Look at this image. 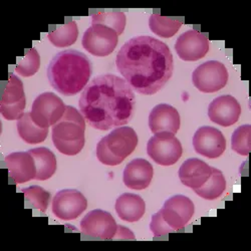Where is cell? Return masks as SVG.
Returning <instances> with one entry per match:
<instances>
[{
	"instance_id": "31",
	"label": "cell",
	"mask_w": 251,
	"mask_h": 251,
	"mask_svg": "<svg viewBox=\"0 0 251 251\" xmlns=\"http://www.w3.org/2000/svg\"><path fill=\"white\" fill-rule=\"evenodd\" d=\"M97 157L100 163L108 166H117L124 161L122 158L115 156L109 150L108 146L103 139H101L97 146Z\"/></svg>"
},
{
	"instance_id": "9",
	"label": "cell",
	"mask_w": 251,
	"mask_h": 251,
	"mask_svg": "<svg viewBox=\"0 0 251 251\" xmlns=\"http://www.w3.org/2000/svg\"><path fill=\"white\" fill-rule=\"evenodd\" d=\"M25 106L24 83L15 75H10L0 101V113L8 121L19 120L25 115Z\"/></svg>"
},
{
	"instance_id": "17",
	"label": "cell",
	"mask_w": 251,
	"mask_h": 251,
	"mask_svg": "<svg viewBox=\"0 0 251 251\" xmlns=\"http://www.w3.org/2000/svg\"><path fill=\"white\" fill-rule=\"evenodd\" d=\"M149 127L154 134L169 132L175 135L180 129V115L168 103L157 104L150 113Z\"/></svg>"
},
{
	"instance_id": "3",
	"label": "cell",
	"mask_w": 251,
	"mask_h": 251,
	"mask_svg": "<svg viewBox=\"0 0 251 251\" xmlns=\"http://www.w3.org/2000/svg\"><path fill=\"white\" fill-rule=\"evenodd\" d=\"M92 73L93 67L89 57L75 50L55 54L48 68V77L51 87L67 97L85 90Z\"/></svg>"
},
{
	"instance_id": "13",
	"label": "cell",
	"mask_w": 251,
	"mask_h": 251,
	"mask_svg": "<svg viewBox=\"0 0 251 251\" xmlns=\"http://www.w3.org/2000/svg\"><path fill=\"white\" fill-rule=\"evenodd\" d=\"M193 147L196 153L209 159H215L224 153L226 140L218 129L204 126L194 134Z\"/></svg>"
},
{
	"instance_id": "12",
	"label": "cell",
	"mask_w": 251,
	"mask_h": 251,
	"mask_svg": "<svg viewBox=\"0 0 251 251\" xmlns=\"http://www.w3.org/2000/svg\"><path fill=\"white\" fill-rule=\"evenodd\" d=\"M161 213L165 221L175 231L183 229L195 212L194 203L184 195H175L164 203Z\"/></svg>"
},
{
	"instance_id": "6",
	"label": "cell",
	"mask_w": 251,
	"mask_h": 251,
	"mask_svg": "<svg viewBox=\"0 0 251 251\" xmlns=\"http://www.w3.org/2000/svg\"><path fill=\"white\" fill-rule=\"evenodd\" d=\"M147 153L155 163L171 166L179 161L183 149L180 141L174 134L162 132L155 134L148 142Z\"/></svg>"
},
{
	"instance_id": "8",
	"label": "cell",
	"mask_w": 251,
	"mask_h": 251,
	"mask_svg": "<svg viewBox=\"0 0 251 251\" xmlns=\"http://www.w3.org/2000/svg\"><path fill=\"white\" fill-rule=\"evenodd\" d=\"M117 32L101 25H94L89 27L82 36L83 49L96 56L103 57L111 54L118 45Z\"/></svg>"
},
{
	"instance_id": "15",
	"label": "cell",
	"mask_w": 251,
	"mask_h": 251,
	"mask_svg": "<svg viewBox=\"0 0 251 251\" xmlns=\"http://www.w3.org/2000/svg\"><path fill=\"white\" fill-rule=\"evenodd\" d=\"M240 115L241 107L238 100L230 95L214 99L208 108L209 119L222 127H229L237 123Z\"/></svg>"
},
{
	"instance_id": "16",
	"label": "cell",
	"mask_w": 251,
	"mask_h": 251,
	"mask_svg": "<svg viewBox=\"0 0 251 251\" xmlns=\"http://www.w3.org/2000/svg\"><path fill=\"white\" fill-rule=\"evenodd\" d=\"M5 164L16 184L28 182L36 177V166L29 152H14L5 157Z\"/></svg>"
},
{
	"instance_id": "10",
	"label": "cell",
	"mask_w": 251,
	"mask_h": 251,
	"mask_svg": "<svg viewBox=\"0 0 251 251\" xmlns=\"http://www.w3.org/2000/svg\"><path fill=\"white\" fill-rule=\"evenodd\" d=\"M80 230L83 234L90 237L111 240L116 236L118 224L111 213L96 209L82 218Z\"/></svg>"
},
{
	"instance_id": "27",
	"label": "cell",
	"mask_w": 251,
	"mask_h": 251,
	"mask_svg": "<svg viewBox=\"0 0 251 251\" xmlns=\"http://www.w3.org/2000/svg\"><path fill=\"white\" fill-rule=\"evenodd\" d=\"M101 25L114 29L118 35H121L126 26V14L121 11L99 12L92 16V25Z\"/></svg>"
},
{
	"instance_id": "25",
	"label": "cell",
	"mask_w": 251,
	"mask_h": 251,
	"mask_svg": "<svg viewBox=\"0 0 251 251\" xmlns=\"http://www.w3.org/2000/svg\"><path fill=\"white\" fill-rule=\"evenodd\" d=\"M149 26L155 34L169 38L178 32L182 26V22L160 14H152L149 19Z\"/></svg>"
},
{
	"instance_id": "22",
	"label": "cell",
	"mask_w": 251,
	"mask_h": 251,
	"mask_svg": "<svg viewBox=\"0 0 251 251\" xmlns=\"http://www.w3.org/2000/svg\"><path fill=\"white\" fill-rule=\"evenodd\" d=\"M35 161L36 177L35 180L45 181L52 177L56 171V158L48 148L40 147L28 151Z\"/></svg>"
},
{
	"instance_id": "23",
	"label": "cell",
	"mask_w": 251,
	"mask_h": 251,
	"mask_svg": "<svg viewBox=\"0 0 251 251\" xmlns=\"http://www.w3.org/2000/svg\"><path fill=\"white\" fill-rule=\"evenodd\" d=\"M17 131L19 137L27 144L43 143L49 134V129L40 128L32 121L29 113H25L17 122Z\"/></svg>"
},
{
	"instance_id": "18",
	"label": "cell",
	"mask_w": 251,
	"mask_h": 251,
	"mask_svg": "<svg viewBox=\"0 0 251 251\" xmlns=\"http://www.w3.org/2000/svg\"><path fill=\"white\" fill-rule=\"evenodd\" d=\"M109 150L117 157L125 160L136 149L138 136L133 128L120 127L102 138Z\"/></svg>"
},
{
	"instance_id": "33",
	"label": "cell",
	"mask_w": 251,
	"mask_h": 251,
	"mask_svg": "<svg viewBox=\"0 0 251 251\" xmlns=\"http://www.w3.org/2000/svg\"><path fill=\"white\" fill-rule=\"evenodd\" d=\"M115 238H123V239H135L134 233L130 229L126 228L125 226L118 225V230Z\"/></svg>"
},
{
	"instance_id": "2",
	"label": "cell",
	"mask_w": 251,
	"mask_h": 251,
	"mask_svg": "<svg viewBox=\"0 0 251 251\" xmlns=\"http://www.w3.org/2000/svg\"><path fill=\"white\" fill-rule=\"evenodd\" d=\"M135 104V94L129 83L110 74L93 78L78 100L86 122L100 131L127 125L133 119Z\"/></svg>"
},
{
	"instance_id": "20",
	"label": "cell",
	"mask_w": 251,
	"mask_h": 251,
	"mask_svg": "<svg viewBox=\"0 0 251 251\" xmlns=\"http://www.w3.org/2000/svg\"><path fill=\"white\" fill-rule=\"evenodd\" d=\"M211 167L204 161L191 158L186 160L179 169V178L183 185L196 189L203 186L211 176Z\"/></svg>"
},
{
	"instance_id": "32",
	"label": "cell",
	"mask_w": 251,
	"mask_h": 251,
	"mask_svg": "<svg viewBox=\"0 0 251 251\" xmlns=\"http://www.w3.org/2000/svg\"><path fill=\"white\" fill-rule=\"evenodd\" d=\"M150 229L156 237L164 236V235H167L169 233L175 232V230L172 229L169 226V224L165 221L161 211L157 212L156 214H154L152 216V220L150 223Z\"/></svg>"
},
{
	"instance_id": "30",
	"label": "cell",
	"mask_w": 251,
	"mask_h": 251,
	"mask_svg": "<svg viewBox=\"0 0 251 251\" xmlns=\"http://www.w3.org/2000/svg\"><path fill=\"white\" fill-rule=\"evenodd\" d=\"M40 67V56L35 49L28 50L26 55L19 61L15 68V72L23 76L34 75Z\"/></svg>"
},
{
	"instance_id": "14",
	"label": "cell",
	"mask_w": 251,
	"mask_h": 251,
	"mask_svg": "<svg viewBox=\"0 0 251 251\" xmlns=\"http://www.w3.org/2000/svg\"><path fill=\"white\" fill-rule=\"evenodd\" d=\"M210 49L207 36L195 29L182 33L175 44L179 57L186 61H196L203 58Z\"/></svg>"
},
{
	"instance_id": "4",
	"label": "cell",
	"mask_w": 251,
	"mask_h": 251,
	"mask_svg": "<svg viewBox=\"0 0 251 251\" xmlns=\"http://www.w3.org/2000/svg\"><path fill=\"white\" fill-rule=\"evenodd\" d=\"M86 120L74 107L67 106L65 115L52 126V142L64 155H77L85 146Z\"/></svg>"
},
{
	"instance_id": "5",
	"label": "cell",
	"mask_w": 251,
	"mask_h": 251,
	"mask_svg": "<svg viewBox=\"0 0 251 251\" xmlns=\"http://www.w3.org/2000/svg\"><path fill=\"white\" fill-rule=\"evenodd\" d=\"M67 106L53 93H44L39 95L33 101L30 117L40 128L49 129L56 124L65 115Z\"/></svg>"
},
{
	"instance_id": "11",
	"label": "cell",
	"mask_w": 251,
	"mask_h": 251,
	"mask_svg": "<svg viewBox=\"0 0 251 251\" xmlns=\"http://www.w3.org/2000/svg\"><path fill=\"white\" fill-rule=\"evenodd\" d=\"M87 207V198L75 189L60 190L52 200V212L61 220L76 219L86 210Z\"/></svg>"
},
{
	"instance_id": "1",
	"label": "cell",
	"mask_w": 251,
	"mask_h": 251,
	"mask_svg": "<svg viewBox=\"0 0 251 251\" xmlns=\"http://www.w3.org/2000/svg\"><path fill=\"white\" fill-rule=\"evenodd\" d=\"M116 65L132 90L146 96L163 89L174 71L169 47L147 35L128 40L119 50Z\"/></svg>"
},
{
	"instance_id": "24",
	"label": "cell",
	"mask_w": 251,
	"mask_h": 251,
	"mask_svg": "<svg viewBox=\"0 0 251 251\" xmlns=\"http://www.w3.org/2000/svg\"><path fill=\"white\" fill-rule=\"evenodd\" d=\"M211 176L200 188L193 189L194 192L206 200H215L219 198L226 189V180L223 173L211 167Z\"/></svg>"
},
{
	"instance_id": "19",
	"label": "cell",
	"mask_w": 251,
	"mask_h": 251,
	"mask_svg": "<svg viewBox=\"0 0 251 251\" xmlns=\"http://www.w3.org/2000/svg\"><path fill=\"white\" fill-rule=\"evenodd\" d=\"M153 176L154 169L151 163L145 159H134L126 166L123 180L128 188L143 190L149 187Z\"/></svg>"
},
{
	"instance_id": "28",
	"label": "cell",
	"mask_w": 251,
	"mask_h": 251,
	"mask_svg": "<svg viewBox=\"0 0 251 251\" xmlns=\"http://www.w3.org/2000/svg\"><path fill=\"white\" fill-rule=\"evenodd\" d=\"M231 147L241 156H247L251 149V126L243 125L238 127L231 138Z\"/></svg>"
},
{
	"instance_id": "26",
	"label": "cell",
	"mask_w": 251,
	"mask_h": 251,
	"mask_svg": "<svg viewBox=\"0 0 251 251\" xmlns=\"http://www.w3.org/2000/svg\"><path fill=\"white\" fill-rule=\"evenodd\" d=\"M78 36V28L75 22H70L48 34L50 43L57 48H67L74 45Z\"/></svg>"
},
{
	"instance_id": "29",
	"label": "cell",
	"mask_w": 251,
	"mask_h": 251,
	"mask_svg": "<svg viewBox=\"0 0 251 251\" xmlns=\"http://www.w3.org/2000/svg\"><path fill=\"white\" fill-rule=\"evenodd\" d=\"M31 205L41 212H46L50 201V193L40 186H30L22 190Z\"/></svg>"
},
{
	"instance_id": "21",
	"label": "cell",
	"mask_w": 251,
	"mask_h": 251,
	"mask_svg": "<svg viewBox=\"0 0 251 251\" xmlns=\"http://www.w3.org/2000/svg\"><path fill=\"white\" fill-rule=\"evenodd\" d=\"M116 211L118 216L127 222L139 221L146 211V203L137 194L124 193L116 201Z\"/></svg>"
},
{
	"instance_id": "7",
	"label": "cell",
	"mask_w": 251,
	"mask_h": 251,
	"mask_svg": "<svg viewBox=\"0 0 251 251\" xmlns=\"http://www.w3.org/2000/svg\"><path fill=\"white\" fill-rule=\"evenodd\" d=\"M228 76V71L222 62L209 60L193 72L192 80L200 92L215 93L226 86Z\"/></svg>"
}]
</instances>
